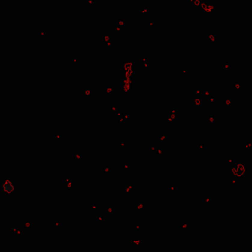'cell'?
<instances>
[{"label":"cell","instance_id":"obj_1","mask_svg":"<svg viewBox=\"0 0 252 252\" xmlns=\"http://www.w3.org/2000/svg\"><path fill=\"white\" fill-rule=\"evenodd\" d=\"M13 187H14L13 183L10 181H7L3 184V188H4L5 191H11V190H13Z\"/></svg>","mask_w":252,"mask_h":252}]
</instances>
